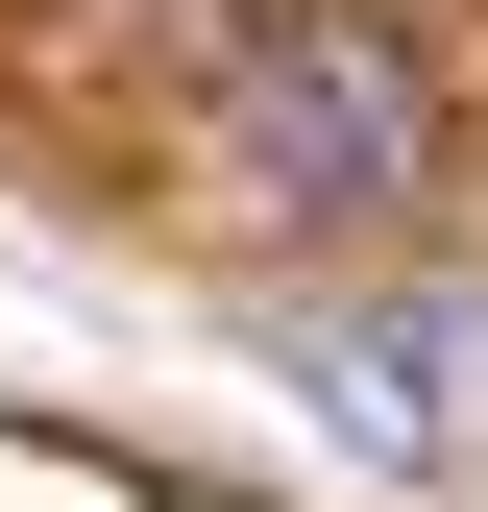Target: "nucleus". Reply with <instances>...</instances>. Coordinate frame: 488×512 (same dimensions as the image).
Listing matches in <instances>:
<instances>
[{
    "instance_id": "1",
    "label": "nucleus",
    "mask_w": 488,
    "mask_h": 512,
    "mask_svg": "<svg viewBox=\"0 0 488 512\" xmlns=\"http://www.w3.org/2000/svg\"><path fill=\"white\" fill-rule=\"evenodd\" d=\"M220 171L269 220H391L440 171V74H415L366 0H244L220 25Z\"/></svg>"
},
{
    "instance_id": "2",
    "label": "nucleus",
    "mask_w": 488,
    "mask_h": 512,
    "mask_svg": "<svg viewBox=\"0 0 488 512\" xmlns=\"http://www.w3.org/2000/svg\"><path fill=\"white\" fill-rule=\"evenodd\" d=\"M464 366H488V293H464V317H342L318 391H342L366 439H440V415H464Z\"/></svg>"
}]
</instances>
